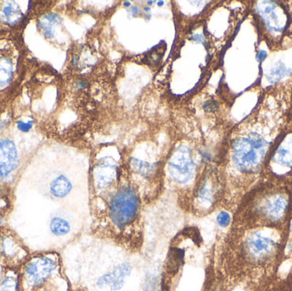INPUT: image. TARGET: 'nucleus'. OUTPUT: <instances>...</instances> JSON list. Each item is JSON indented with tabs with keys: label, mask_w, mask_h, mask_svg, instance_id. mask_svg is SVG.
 <instances>
[{
	"label": "nucleus",
	"mask_w": 292,
	"mask_h": 291,
	"mask_svg": "<svg viewBox=\"0 0 292 291\" xmlns=\"http://www.w3.org/2000/svg\"><path fill=\"white\" fill-rule=\"evenodd\" d=\"M292 232L229 227L219 250L223 279L228 287L244 285L254 289L267 281L286 257Z\"/></svg>",
	"instance_id": "1"
},
{
	"label": "nucleus",
	"mask_w": 292,
	"mask_h": 291,
	"mask_svg": "<svg viewBox=\"0 0 292 291\" xmlns=\"http://www.w3.org/2000/svg\"><path fill=\"white\" fill-rule=\"evenodd\" d=\"M284 127H273L257 118L232 132L225 147V198L222 209L233 213L243 196L260 181L265 162Z\"/></svg>",
	"instance_id": "2"
},
{
	"label": "nucleus",
	"mask_w": 292,
	"mask_h": 291,
	"mask_svg": "<svg viewBox=\"0 0 292 291\" xmlns=\"http://www.w3.org/2000/svg\"><path fill=\"white\" fill-rule=\"evenodd\" d=\"M230 227L292 232V187L274 181H258L238 203Z\"/></svg>",
	"instance_id": "3"
},
{
	"label": "nucleus",
	"mask_w": 292,
	"mask_h": 291,
	"mask_svg": "<svg viewBox=\"0 0 292 291\" xmlns=\"http://www.w3.org/2000/svg\"><path fill=\"white\" fill-rule=\"evenodd\" d=\"M105 223L118 241L125 243L140 237L141 203L140 196L132 184H123L110 194L101 209Z\"/></svg>",
	"instance_id": "4"
},
{
	"label": "nucleus",
	"mask_w": 292,
	"mask_h": 291,
	"mask_svg": "<svg viewBox=\"0 0 292 291\" xmlns=\"http://www.w3.org/2000/svg\"><path fill=\"white\" fill-rule=\"evenodd\" d=\"M21 291H70L57 254L28 258L19 268Z\"/></svg>",
	"instance_id": "5"
},
{
	"label": "nucleus",
	"mask_w": 292,
	"mask_h": 291,
	"mask_svg": "<svg viewBox=\"0 0 292 291\" xmlns=\"http://www.w3.org/2000/svg\"><path fill=\"white\" fill-rule=\"evenodd\" d=\"M260 181L292 187V126L284 127L265 162Z\"/></svg>",
	"instance_id": "6"
},
{
	"label": "nucleus",
	"mask_w": 292,
	"mask_h": 291,
	"mask_svg": "<svg viewBox=\"0 0 292 291\" xmlns=\"http://www.w3.org/2000/svg\"><path fill=\"white\" fill-rule=\"evenodd\" d=\"M225 198V181L222 171L210 168L195 188L191 201L192 212L199 216L221 209Z\"/></svg>",
	"instance_id": "7"
},
{
	"label": "nucleus",
	"mask_w": 292,
	"mask_h": 291,
	"mask_svg": "<svg viewBox=\"0 0 292 291\" xmlns=\"http://www.w3.org/2000/svg\"><path fill=\"white\" fill-rule=\"evenodd\" d=\"M28 250L12 231L0 230V263L5 269H19L29 258Z\"/></svg>",
	"instance_id": "8"
},
{
	"label": "nucleus",
	"mask_w": 292,
	"mask_h": 291,
	"mask_svg": "<svg viewBox=\"0 0 292 291\" xmlns=\"http://www.w3.org/2000/svg\"><path fill=\"white\" fill-rule=\"evenodd\" d=\"M196 162L191 149L186 146H180L174 150L169 162V177L175 183L187 184L196 174Z\"/></svg>",
	"instance_id": "9"
},
{
	"label": "nucleus",
	"mask_w": 292,
	"mask_h": 291,
	"mask_svg": "<svg viewBox=\"0 0 292 291\" xmlns=\"http://www.w3.org/2000/svg\"><path fill=\"white\" fill-rule=\"evenodd\" d=\"M256 5V14L261 22L264 31L272 36H280L286 30L289 16L279 2L261 1Z\"/></svg>",
	"instance_id": "10"
},
{
	"label": "nucleus",
	"mask_w": 292,
	"mask_h": 291,
	"mask_svg": "<svg viewBox=\"0 0 292 291\" xmlns=\"http://www.w3.org/2000/svg\"><path fill=\"white\" fill-rule=\"evenodd\" d=\"M134 270L133 264L128 260H121L107 272L96 279V288L102 291H120Z\"/></svg>",
	"instance_id": "11"
},
{
	"label": "nucleus",
	"mask_w": 292,
	"mask_h": 291,
	"mask_svg": "<svg viewBox=\"0 0 292 291\" xmlns=\"http://www.w3.org/2000/svg\"><path fill=\"white\" fill-rule=\"evenodd\" d=\"M118 178V166L111 157H104L98 161L93 169V181L99 193H107Z\"/></svg>",
	"instance_id": "12"
},
{
	"label": "nucleus",
	"mask_w": 292,
	"mask_h": 291,
	"mask_svg": "<svg viewBox=\"0 0 292 291\" xmlns=\"http://www.w3.org/2000/svg\"><path fill=\"white\" fill-rule=\"evenodd\" d=\"M19 152L9 138H0V183L6 181L19 165Z\"/></svg>",
	"instance_id": "13"
},
{
	"label": "nucleus",
	"mask_w": 292,
	"mask_h": 291,
	"mask_svg": "<svg viewBox=\"0 0 292 291\" xmlns=\"http://www.w3.org/2000/svg\"><path fill=\"white\" fill-rule=\"evenodd\" d=\"M19 2L7 1L0 4V22L4 25L14 26L19 23L25 16Z\"/></svg>",
	"instance_id": "14"
},
{
	"label": "nucleus",
	"mask_w": 292,
	"mask_h": 291,
	"mask_svg": "<svg viewBox=\"0 0 292 291\" xmlns=\"http://www.w3.org/2000/svg\"><path fill=\"white\" fill-rule=\"evenodd\" d=\"M73 190V183L70 179L64 175L59 174L55 177L49 186V191L51 196L56 199H64L66 198Z\"/></svg>",
	"instance_id": "15"
},
{
	"label": "nucleus",
	"mask_w": 292,
	"mask_h": 291,
	"mask_svg": "<svg viewBox=\"0 0 292 291\" xmlns=\"http://www.w3.org/2000/svg\"><path fill=\"white\" fill-rule=\"evenodd\" d=\"M73 228V222L68 216L56 215L49 220L50 232L56 237H67Z\"/></svg>",
	"instance_id": "16"
},
{
	"label": "nucleus",
	"mask_w": 292,
	"mask_h": 291,
	"mask_svg": "<svg viewBox=\"0 0 292 291\" xmlns=\"http://www.w3.org/2000/svg\"><path fill=\"white\" fill-rule=\"evenodd\" d=\"M15 59L9 55L0 53V89L6 86L15 72Z\"/></svg>",
	"instance_id": "17"
},
{
	"label": "nucleus",
	"mask_w": 292,
	"mask_h": 291,
	"mask_svg": "<svg viewBox=\"0 0 292 291\" xmlns=\"http://www.w3.org/2000/svg\"><path fill=\"white\" fill-rule=\"evenodd\" d=\"M0 291H21L19 269H7L0 280Z\"/></svg>",
	"instance_id": "18"
},
{
	"label": "nucleus",
	"mask_w": 292,
	"mask_h": 291,
	"mask_svg": "<svg viewBox=\"0 0 292 291\" xmlns=\"http://www.w3.org/2000/svg\"><path fill=\"white\" fill-rule=\"evenodd\" d=\"M60 22L59 17L55 14H49L39 20V25L45 38H51L54 36V28Z\"/></svg>",
	"instance_id": "19"
},
{
	"label": "nucleus",
	"mask_w": 292,
	"mask_h": 291,
	"mask_svg": "<svg viewBox=\"0 0 292 291\" xmlns=\"http://www.w3.org/2000/svg\"><path fill=\"white\" fill-rule=\"evenodd\" d=\"M288 68H286L284 64L275 65L267 74V79L272 83L279 81L288 73Z\"/></svg>",
	"instance_id": "20"
},
{
	"label": "nucleus",
	"mask_w": 292,
	"mask_h": 291,
	"mask_svg": "<svg viewBox=\"0 0 292 291\" xmlns=\"http://www.w3.org/2000/svg\"><path fill=\"white\" fill-rule=\"evenodd\" d=\"M232 214L225 209H219L216 216V223L221 229H228L232 223Z\"/></svg>",
	"instance_id": "21"
},
{
	"label": "nucleus",
	"mask_w": 292,
	"mask_h": 291,
	"mask_svg": "<svg viewBox=\"0 0 292 291\" xmlns=\"http://www.w3.org/2000/svg\"><path fill=\"white\" fill-rule=\"evenodd\" d=\"M32 127L33 121H30V122H24V121H22V120L17 121V127L23 133H28V132H29V130L32 128Z\"/></svg>",
	"instance_id": "22"
},
{
	"label": "nucleus",
	"mask_w": 292,
	"mask_h": 291,
	"mask_svg": "<svg viewBox=\"0 0 292 291\" xmlns=\"http://www.w3.org/2000/svg\"><path fill=\"white\" fill-rule=\"evenodd\" d=\"M267 57V52L265 51H260L257 55L258 60L263 61Z\"/></svg>",
	"instance_id": "23"
},
{
	"label": "nucleus",
	"mask_w": 292,
	"mask_h": 291,
	"mask_svg": "<svg viewBox=\"0 0 292 291\" xmlns=\"http://www.w3.org/2000/svg\"><path fill=\"white\" fill-rule=\"evenodd\" d=\"M3 216H2V215H1V214H0V230H1V229H3Z\"/></svg>",
	"instance_id": "24"
},
{
	"label": "nucleus",
	"mask_w": 292,
	"mask_h": 291,
	"mask_svg": "<svg viewBox=\"0 0 292 291\" xmlns=\"http://www.w3.org/2000/svg\"><path fill=\"white\" fill-rule=\"evenodd\" d=\"M3 277V269L2 268V266H0V280L2 279Z\"/></svg>",
	"instance_id": "25"
},
{
	"label": "nucleus",
	"mask_w": 292,
	"mask_h": 291,
	"mask_svg": "<svg viewBox=\"0 0 292 291\" xmlns=\"http://www.w3.org/2000/svg\"><path fill=\"white\" fill-rule=\"evenodd\" d=\"M290 291H292V281H291V283H290Z\"/></svg>",
	"instance_id": "26"
},
{
	"label": "nucleus",
	"mask_w": 292,
	"mask_h": 291,
	"mask_svg": "<svg viewBox=\"0 0 292 291\" xmlns=\"http://www.w3.org/2000/svg\"><path fill=\"white\" fill-rule=\"evenodd\" d=\"M125 6H130V3L129 2H125Z\"/></svg>",
	"instance_id": "27"
}]
</instances>
